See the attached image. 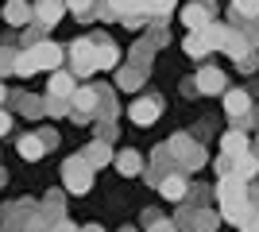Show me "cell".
Listing matches in <instances>:
<instances>
[{
    "instance_id": "cell-1",
    "label": "cell",
    "mask_w": 259,
    "mask_h": 232,
    "mask_svg": "<svg viewBox=\"0 0 259 232\" xmlns=\"http://www.w3.org/2000/svg\"><path fill=\"white\" fill-rule=\"evenodd\" d=\"M62 182L70 194H89V186H93V166L85 163V155H70L62 163Z\"/></svg>"
},
{
    "instance_id": "cell-2",
    "label": "cell",
    "mask_w": 259,
    "mask_h": 232,
    "mask_svg": "<svg viewBox=\"0 0 259 232\" xmlns=\"http://www.w3.org/2000/svg\"><path fill=\"white\" fill-rule=\"evenodd\" d=\"M70 62H74V74L81 77L97 74V43L93 39H74L70 43Z\"/></svg>"
},
{
    "instance_id": "cell-3",
    "label": "cell",
    "mask_w": 259,
    "mask_h": 232,
    "mask_svg": "<svg viewBox=\"0 0 259 232\" xmlns=\"http://www.w3.org/2000/svg\"><path fill=\"white\" fill-rule=\"evenodd\" d=\"M217 198H221V209H240V205H251L248 186H244L236 174H225V178H221V186H217Z\"/></svg>"
},
{
    "instance_id": "cell-4",
    "label": "cell",
    "mask_w": 259,
    "mask_h": 232,
    "mask_svg": "<svg viewBox=\"0 0 259 232\" xmlns=\"http://www.w3.org/2000/svg\"><path fill=\"white\" fill-rule=\"evenodd\" d=\"M27 58L35 62V70H54V74H58V62H62V47H54L51 39H43V43H35L31 51H27Z\"/></svg>"
},
{
    "instance_id": "cell-5",
    "label": "cell",
    "mask_w": 259,
    "mask_h": 232,
    "mask_svg": "<svg viewBox=\"0 0 259 232\" xmlns=\"http://www.w3.org/2000/svg\"><path fill=\"white\" fill-rule=\"evenodd\" d=\"M182 20H186V27H190L194 35L209 31V8H205V4H190V8L182 12Z\"/></svg>"
},
{
    "instance_id": "cell-6",
    "label": "cell",
    "mask_w": 259,
    "mask_h": 232,
    "mask_svg": "<svg viewBox=\"0 0 259 232\" xmlns=\"http://www.w3.org/2000/svg\"><path fill=\"white\" fill-rule=\"evenodd\" d=\"M221 151H225V159H232V163L244 159V155H248V135L244 132H228L225 140H221Z\"/></svg>"
},
{
    "instance_id": "cell-7",
    "label": "cell",
    "mask_w": 259,
    "mask_h": 232,
    "mask_svg": "<svg viewBox=\"0 0 259 232\" xmlns=\"http://www.w3.org/2000/svg\"><path fill=\"white\" fill-rule=\"evenodd\" d=\"M70 101H74V109H70V112H74L77 120H85L89 112L97 109V89H77V93H74Z\"/></svg>"
},
{
    "instance_id": "cell-8",
    "label": "cell",
    "mask_w": 259,
    "mask_h": 232,
    "mask_svg": "<svg viewBox=\"0 0 259 232\" xmlns=\"http://www.w3.org/2000/svg\"><path fill=\"white\" fill-rule=\"evenodd\" d=\"M128 116L136 124H155L159 120V105H155V101H136V105L128 109Z\"/></svg>"
},
{
    "instance_id": "cell-9",
    "label": "cell",
    "mask_w": 259,
    "mask_h": 232,
    "mask_svg": "<svg viewBox=\"0 0 259 232\" xmlns=\"http://www.w3.org/2000/svg\"><path fill=\"white\" fill-rule=\"evenodd\" d=\"M35 16L31 4H20V0H12V4H4V20L12 23V27H20V23H27Z\"/></svg>"
},
{
    "instance_id": "cell-10",
    "label": "cell",
    "mask_w": 259,
    "mask_h": 232,
    "mask_svg": "<svg viewBox=\"0 0 259 232\" xmlns=\"http://www.w3.org/2000/svg\"><path fill=\"white\" fill-rule=\"evenodd\" d=\"M20 155L27 159V163H35V159H43V155H47V144H43V135H23V140H20Z\"/></svg>"
},
{
    "instance_id": "cell-11",
    "label": "cell",
    "mask_w": 259,
    "mask_h": 232,
    "mask_svg": "<svg viewBox=\"0 0 259 232\" xmlns=\"http://www.w3.org/2000/svg\"><path fill=\"white\" fill-rule=\"evenodd\" d=\"M251 105H248V93L244 89H232V93H225V112L228 116H244Z\"/></svg>"
},
{
    "instance_id": "cell-12",
    "label": "cell",
    "mask_w": 259,
    "mask_h": 232,
    "mask_svg": "<svg viewBox=\"0 0 259 232\" xmlns=\"http://www.w3.org/2000/svg\"><path fill=\"white\" fill-rule=\"evenodd\" d=\"M159 194H162L166 201H182V198H186V182H182L178 174H170V178H162V182H159Z\"/></svg>"
},
{
    "instance_id": "cell-13",
    "label": "cell",
    "mask_w": 259,
    "mask_h": 232,
    "mask_svg": "<svg viewBox=\"0 0 259 232\" xmlns=\"http://www.w3.org/2000/svg\"><path fill=\"white\" fill-rule=\"evenodd\" d=\"M51 93H54V97H74V93H77V89H74V77L66 74V70H58V74L51 77Z\"/></svg>"
},
{
    "instance_id": "cell-14",
    "label": "cell",
    "mask_w": 259,
    "mask_h": 232,
    "mask_svg": "<svg viewBox=\"0 0 259 232\" xmlns=\"http://www.w3.org/2000/svg\"><path fill=\"white\" fill-rule=\"evenodd\" d=\"M62 8L66 4H39V8H35V20L43 23V27H54V23L62 20Z\"/></svg>"
},
{
    "instance_id": "cell-15",
    "label": "cell",
    "mask_w": 259,
    "mask_h": 232,
    "mask_svg": "<svg viewBox=\"0 0 259 232\" xmlns=\"http://www.w3.org/2000/svg\"><path fill=\"white\" fill-rule=\"evenodd\" d=\"M120 62V51L112 43H97V70H112Z\"/></svg>"
},
{
    "instance_id": "cell-16",
    "label": "cell",
    "mask_w": 259,
    "mask_h": 232,
    "mask_svg": "<svg viewBox=\"0 0 259 232\" xmlns=\"http://www.w3.org/2000/svg\"><path fill=\"white\" fill-rule=\"evenodd\" d=\"M221 81H225V77H221V70H201V74H197V89H201V93H217V89H221Z\"/></svg>"
},
{
    "instance_id": "cell-17",
    "label": "cell",
    "mask_w": 259,
    "mask_h": 232,
    "mask_svg": "<svg viewBox=\"0 0 259 232\" xmlns=\"http://www.w3.org/2000/svg\"><path fill=\"white\" fill-rule=\"evenodd\" d=\"M255 170H259L255 155H244V159H236V170H232V174H236L240 182H248V178H255Z\"/></svg>"
},
{
    "instance_id": "cell-18",
    "label": "cell",
    "mask_w": 259,
    "mask_h": 232,
    "mask_svg": "<svg viewBox=\"0 0 259 232\" xmlns=\"http://www.w3.org/2000/svg\"><path fill=\"white\" fill-rule=\"evenodd\" d=\"M116 166H120V174H140V155L136 151H120Z\"/></svg>"
},
{
    "instance_id": "cell-19",
    "label": "cell",
    "mask_w": 259,
    "mask_h": 232,
    "mask_svg": "<svg viewBox=\"0 0 259 232\" xmlns=\"http://www.w3.org/2000/svg\"><path fill=\"white\" fill-rule=\"evenodd\" d=\"M221 51H228L232 58H244V55H248V43H244L236 31H228V39H225V47H221Z\"/></svg>"
},
{
    "instance_id": "cell-20",
    "label": "cell",
    "mask_w": 259,
    "mask_h": 232,
    "mask_svg": "<svg viewBox=\"0 0 259 232\" xmlns=\"http://www.w3.org/2000/svg\"><path fill=\"white\" fill-rule=\"evenodd\" d=\"M85 163H89V166H105V163H108V147H105V144H93V147L85 151Z\"/></svg>"
},
{
    "instance_id": "cell-21",
    "label": "cell",
    "mask_w": 259,
    "mask_h": 232,
    "mask_svg": "<svg viewBox=\"0 0 259 232\" xmlns=\"http://www.w3.org/2000/svg\"><path fill=\"white\" fill-rule=\"evenodd\" d=\"M16 62H20L16 51H0V77H4V74H16Z\"/></svg>"
},
{
    "instance_id": "cell-22",
    "label": "cell",
    "mask_w": 259,
    "mask_h": 232,
    "mask_svg": "<svg viewBox=\"0 0 259 232\" xmlns=\"http://www.w3.org/2000/svg\"><path fill=\"white\" fill-rule=\"evenodd\" d=\"M186 51H190V55H205V51H209V43H205V39H201V35H190V43H186Z\"/></svg>"
},
{
    "instance_id": "cell-23",
    "label": "cell",
    "mask_w": 259,
    "mask_h": 232,
    "mask_svg": "<svg viewBox=\"0 0 259 232\" xmlns=\"http://www.w3.org/2000/svg\"><path fill=\"white\" fill-rule=\"evenodd\" d=\"M236 12H240V16H248V20H251V16H259V4H236Z\"/></svg>"
},
{
    "instance_id": "cell-24",
    "label": "cell",
    "mask_w": 259,
    "mask_h": 232,
    "mask_svg": "<svg viewBox=\"0 0 259 232\" xmlns=\"http://www.w3.org/2000/svg\"><path fill=\"white\" fill-rule=\"evenodd\" d=\"M147 232H174V224H170V221H155Z\"/></svg>"
},
{
    "instance_id": "cell-25",
    "label": "cell",
    "mask_w": 259,
    "mask_h": 232,
    "mask_svg": "<svg viewBox=\"0 0 259 232\" xmlns=\"http://www.w3.org/2000/svg\"><path fill=\"white\" fill-rule=\"evenodd\" d=\"M8 128H12V116H8V112H0V135L8 132Z\"/></svg>"
},
{
    "instance_id": "cell-26",
    "label": "cell",
    "mask_w": 259,
    "mask_h": 232,
    "mask_svg": "<svg viewBox=\"0 0 259 232\" xmlns=\"http://www.w3.org/2000/svg\"><path fill=\"white\" fill-rule=\"evenodd\" d=\"M54 232H77V224H70V221H62V224H54Z\"/></svg>"
},
{
    "instance_id": "cell-27",
    "label": "cell",
    "mask_w": 259,
    "mask_h": 232,
    "mask_svg": "<svg viewBox=\"0 0 259 232\" xmlns=\"http://www.w3.org/2000/svg\"><path fill=\"white\" fill-rule=\"evenodd\" d=\"M240 232H259V217H255V221H248V224H244Z\"/></svg>"
},
{
    "instance_id": "cell-28",
    "label": "cell",
    "mask_w": 259,
    "mask_h": 232,
    "mask_svg": "<svg viewBox=\"0 0 259 232\" xmlns=\"http://www.w3.org/2000/svg\"><path fill=\"white\" fill-rule=\"evenodd\" d=\"M0 101H4V85H0Z\"/></svg>"
},
{
    "instance_id": "cell-29",
    "label": "cell",
    "mask_w": 259,
    "mask_h": 232,
    "mask_svg": "<svg viewBox=\"0 0 259 232\" xmlns=\"http://www.w3.org/2000/svg\"><path fill=\"white\" fill-rule=\"evenodd\" d=\"M85 232H101V228H85Z\"/></svg>"
}]
</instances>
